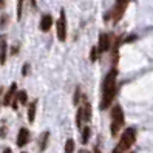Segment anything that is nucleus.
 <instances>
[{
  "instance_id": "obj_25",
  "label": "nucleus",
  "mask_w": 153,
  "mask_h": 153,
  "mask_svg": "<svg viewBox=\"0 0 153 153\" xmlns=\"http://www.w3.org/2000/svg\"><path fill=\"white\" fill-rule=\"evenodd\" d=\"M80 153H90L88 150H80Z\"/></svg>"
},
{
  "instance_id": "obj_23",
  "label": "nucleus",
  "mask_w": 153,
  "mask_h": 153,
  "mask_svg": "<svg viewBox=\"0 0 153 153\" xmlns=\"http://www.w3.org/2000/svg\"><path fill=\"white\" fill-rule=\"evenodd\" d=\"M94 153H101V150H99L97 147H94Z\"/></svg>"
},
{
  "instance_id": "obj_1",
  "label": "nucleus",
  "mask_w": 153,
  "mask_h": 153,
  "mask_svg": "<svg viewBox=\"0 0 153 153\" xmlns=\"http://www.w3.org/2000/svg\"><path fill=\"white\" fill-rule=\"evenodd\" d=\"M116 76L118 71L116 68L110 70L108 74L105 76L104 84H102V99H101V110H107L111 105L113 99L116 96Z\"/></svg>"
},
{
  "instance_id": "obj_9",
  "label": "nucleus",
  "mask_w": 153,
  "mask_h": 153,
  "mask_svg": "<svg viewBox=\"0 0 153 153\" xmlns=\"http://www.w3.org/2000/svg\"><path fill=\"white\" fill-rule=\"evenodd\" d=\"M16 90H17V85H16V82H14V84H11L10 90L6 91V94H5V97H3V105H11V102H13V97H14V93H16Z\"/></svg>"
},
{
  "instance_id": "obj_6",
  "label": "nucleus",
  "mask_w": 153,
  "mask_h": 153,
  "mask_svg": "<svg viewBox=\"0 0 153 153\" xmlns=\"http://www.w3.org/2000/svg\"><path fill=\"white\" fill-rule=\"evenodd\" d=\"M111 39L108 34H101L99 36V43H97V53H107L110 50Z\"/></svg>"
},
{
  "instance_id": "obj_17",
  "label": "nucleus",
  "mask_w": 153,
  "mask_h": 153,
  "mask_svg": "<svg viewBox=\"0 0 153 153\" xmlns=\"http://www.w3.org/2000/svg\"><path fill=\"white\" fill-rule=\"evenodd\" d=\"M23 2L25 0H19L17 2V20L22 19V13H23Z\"/></svg>"
},
{
  "instance_id": "obj_19",
  "label": "nucleus",
  "mask_w": 153,
  "mask_h": 153,
  "mask_svg": "<svg viewBox=\"0 0 153 153\" xmlns=\"http://www.w3.org/2000/svg\"><path fill=\"white\" fill-rule=\"evenodd\" d=\"M73 102H74V105L80 102V88H76V93H74V101H73Z\"/></svg>"
},
{
  "instance_id": "obj_13",
  "label": "nucleus",
  "mask_w": 153,
  "mask_h": 153,
  "mask_svg": "<svg viewBox=\"0 0 153 153\" xmlns=\"http://www.w3.org/2000/svg\"><path fill=\"white\" fill-rule=\"evenodd\" d=\"M82 116L85 121H90L91 119V105L88 102H84V107H82Z\"/></svg>"
},
{
  "instance_id": "obj_18",
  "label": "nucleus",
  "mask_w": 153,
  "mask_h": 153,
  "mask_svg": "<svg viewBox=\"0 0 153 153\" xmlns=\"http://www.w3.org/2000/svg\"><path fill=\"white\" fill-rule=\"evenodd\" d=\"M82 119H84V116H82V108H79L77 113H76V125L80 128L82 127Z\"/></svg>"
},
{
  "instance_id": "obj_3",
  "label": "nucleus",
  "mask_w": 153,
  "mask_h": 153,
  "mask_svg": "<svg viewBox=\"0 0 153 153\" xmlns=\"http://www.w3.org/2000/svg\"><path fill=\"white\" fill-rule=\"evenodd\" d=\"M122 127H124V111L121 105H114L111 110V125H110V131L113 136H116Z\"/></svg>"
},
{
  "instance_id": "obj_7",
  "label": "nucleus",
  "mask_w": 153,
  "mask_h": 153,
  "mask_svg": "<svg viewBox=\"0 0 153 153\" xmlns=\"http://www.w3.org/2000/svg\"><path fill=\"white\" fill-rule=\"evenodd\" d=\"M28 141H30V131L23 127V128L19 130V134H17V146L23 147V146H26Z\"/></svg>"
},
{
  "instance_id": "obj_26",
  "label": "nucleus",
  "mask_w": 153,
  "mask_h": 153,
  "mask_svg": "<svg viewBox=\"0 0 153 153\" xmlns=\"http://www.w3.org/2000/svg\"><path fill=\"white\" fill-rule=\"evenodd\" d=\"M22 153H26V152H22Z\"/></svg>"
},
{
  "instance_id": "obj_5",
  "label": "nucleus",
  "mask_w": 153,
  "mask_h": 153,
  "mask_svg": "<svg viewBox=\"0 0 153 153\" xmlns=\"http://www.w3.org/2000/svg\"><path fill=\"white\" fill-rule=\"evenodd\" d=\"M128 2H130V0H118V2H116L114 8L111 10V17H113L114 22H118L122 17L125 8H127V5H128Z\"/></svg>"
},
{
  "instance_id": "obj_12",
  "label": "nucleus",
  "mask_w": 153,
  "mask_h": 153,
  "mask_svg": "<svg viewBox=\"0 0 153 153\" xmlns=\"http://www.w3.org/2000/svg\"><path fill=\"white\" fill-rule=\"evenodd\" d=\"M36 107H37V101H33L28 105V121L33 124L36 119Z\"/></svg>"
},
{
  "instance_id": "obj_4",
  "label": "nucleus",
  "mask_w": 153,
  "mask_h": 153,
  "mask_svg": "<svg viewBox=\"0 0 153 153\" xmlns=\"http://www.w3.org/2000/svg\"><path fill=\"white\" fill-rule=\"evenodd\" d=\"M56 30H57V39L64 42L67 39V19H65V11H60V17L56 22Z\"/></svg>"
},
{
  "instance_id": "obj_21",
  "label": "nucleus",
  "mask_w": 153,
  "mask_h": 153,
  "mask_svg": "<svg viewBox=\"0 0 153 153\" xmlns=\"http://www.w3.org/2000/svg\"><path fill=\"white\" fill-rule=\"evenodd\" d=\"M96 54H97V48L91 50V60H96Z\"/></svg>"
},
{
  "instance_id": "obj_2",
  "label": "nucleus",
  "mask_w": 153,
  "mask_h": 153,
  "mask_svg": "<svg viewBox=\"0 0 153 153\" xmlns=\"http://www.w3.org/2000/svg\"><path fill=\"white\" fill-rule=\"evenodd\" d=\"M134 141H136V131H134L133 128H127V130L122 133V136H121V139L118 142V146L113 149L111 153H125L134 144Z\"/></svg>"
},
{
  "instance_id": "obj_10",
  "label": "nucleus",
  "mask_w": 153,
  "mask_h": 153,
  "mask_svg": "<svg viewBox=\"0 0 153 153\" xmlns=\"http://www.w3.org/2000/svg\"><path fill=\"white\" fill-rule=\"evenodd\" d=\"M6 37H0V64L6 62Z\"/></svg>"
},
{
  "instance_id": "obj_8",
  "label": "nucleus",
  "mask_w": 153,
  "mask_h": 153,
  "mask_svg": "<svg viewBox=\"0 0 153 153\" xmlns=\"http://www.w3.org/2000/svg\"><path fill=\"white\" fill-rule=\"evenodd\" d=\"M51 25H53V17H51V14H45V16H42V20H40V30H42L43 33H47V31L51 30Z\"/></svg>"
},
{
  "instance_id": "obj_15",
  "label": "nucleus",
  "mask_w": 153,
  "mask_h": 153,
  "mask_svg": "<svg viewBox=\"0 0 153 153\" xmlns=\"http://www.w3.org/2000/svg\"><path fill=\"white\" fill-rule=\"evenodd\" d=\"M64 150H65V153H74V141L73 139H67Z\"/></svg>"
},
{
  "instance_id": "obj_16",
  "label": "nucleus",
  "mask_w": 153,
  "mask_h": 153,
  "mask_svg": "<svg viewBox=\"0 0 153 153\" xmlns=\"http://www.w3.org/2000/svg\"><path fill=\"white\" fill-rule=\"evenodd\" d=\"M90 134H91V130H90V127H84V128H82V144H87V142H88Z\"/></svg>"
},
{
  "instance_id": "obj_11",
  "label": "nucleus",
  "mask_w": 153,
  "mask_h": 153,
  "mask_svg": "<svg viewBox=\"0 0 153 153\" xmlns=\"http://www.w3.org/2000/svg\"><path fill=\"white\" fill-rule=\"evenodd\" d=\"M48 139H50V133L48 131H43L39 138V150L40 152H45L47 149V144H48Z\"/></svg>"
},
{
  "instance_id": "obj_24",
  "label": "nucleus",
  "mask_w": 153,
  "mask_h": 153,
  "mask_svg": "<svg viewBox=\"0 0 153 153\" xmlns=\"http://www.w3.org/2000/svg\"><path fill=\"white\" fill-rule=\"evenodd\" d=\"M3 5H5V2H3V0H0V8H2Z\"/></svg>"
},
{
  "instance_id": "obj_20",
  "label": "nucleus",
  "mask_w": 153,
  "mask_h": 153,
  "mask_svg": "<svg viewBox=\"0 0 153 153\" xmlns=\"http://www.w3.org/2000/svg\"><path fill=\"white\" fill-rule=\"evenodd\" d=\"M28 73H30V64H25V65H23V68H22V74H23V76H26Z\"/></svg>"
},
{
  "instance_id": "obj_22",
  "label": "nucleus",
  "mask_w": 153,
  "mask_h": 153,
  "mask_svg": "<svg viewBox=\"0 0 153 153\" xmlns=\"http://www.w3.org/2000/svg\"><path fill=\"white\" fill-rule=\"evenodd\" d=\"M2 153H11V149H5Z\"/></svg>"
},
{
  "instance_id": "obj_14",
  "label": "nucleus",
  "mask_w": 153,
  "mask_h": 153,
  "mask_svg": "<svg viewBox=\"0 0 153 153\" xmlns=\"http://www.w3.org/2000/svg\"><path fill=\"white\" fill-rule=\"evenodd\" d=\"M16 101L19 102L20 105H26V102H28V94H26V91H19L17 93Z\"/></svg>"
}]
</instances>
